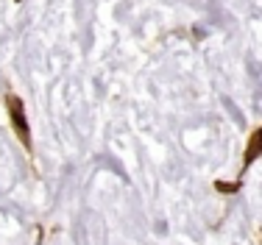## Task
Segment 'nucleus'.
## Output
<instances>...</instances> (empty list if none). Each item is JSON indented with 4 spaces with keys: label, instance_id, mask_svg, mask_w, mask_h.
Wrapping results in <instances>:
<instances>
[{
    "label": "nucleus",
    "instance_id": "f257e3e1",
    "mask_svg": "<svg viewBox=\"0 0 262 245\" xmlns=\"http://www.w3.org/2000/svg\"><path fill=\"white\" fill-rule=\"evenodd\" d=\"M9 109H11V117H14V125H17V131H20V137H23V142H31V137H28V123H26V115H23V103L17 98H9Z\"/></svg>",
    "mask_w": 262,
    "mask_h": 245
},
{
    "label": "nucleus",
    "instance_id": "f03ea898",
    "mask_svg": "<svg viewBox=\"0 0 262 245\" xmlns=\"http://www.w3.org/2000/svg\"><path fill=\"white\" fill-rule=\"evenodd\" d=\"M262 153V128L254 134V140H251V145H248V153H246V162H254L257 156Z\"/></svg>",
    "mask_w": 262,
    "mask_h": 245
}]
</instances>
